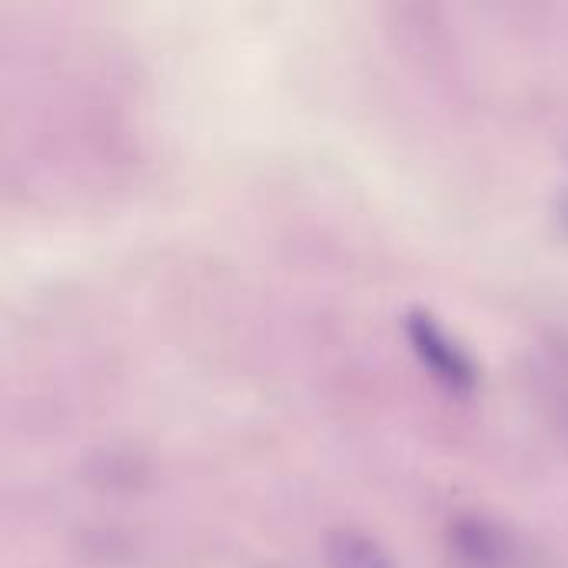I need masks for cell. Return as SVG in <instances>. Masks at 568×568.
<instances>
[{
  "mask_svg": "<svg viewBox=\"0 0 568 568\" xmlns=\"http://www.w3.org/2000/svg\"><path fill=\"white\" fill-rule=\"evenodd\" d=\"M329 562L336 568H396L393 559L359 532H339L329 549Z\"/></svg>",
  "mask_w": 568,
  "mask_h": 568,
  "instance_id": "277c9868",
  "label": "cell"
},
{
  "mask_svg": "<svg viewBox=\"0 0 568 568\" xmlns=\"http://www.w3.org/2000/svg\"><path fill=\"white\" fill-rule=\"evenodd\" d=\"M542 393L546 406L552 413L556 429L562 433L568 446V336H559L546 346L542 356Z\"/></svg>",
  "mask_w": 568,
  "mask_h": 568,
  "instance_id": "7a4b0ae2",
  "label": "cell"
},
{
  "mask_svg": "<svg viewBox=\"0 0 568 568\" xmlns=\"http://www.w3.org/2000/svg\"><path fill=\"white\" fill-rule=\"evenodd\" d=\"M406 336L413 343V353L419 356V363L429 369V376L436 383H443L453 393L469 396L479 386V366L469 356L466 346H459L449 329L426 310H413L406 316Z\"/></svg>",
  "mask_w": 568,
  "mask_h": 568,
  "instance_id": "6da1fadb",
  "label": "cell"
},
{
  "mask_svg": "<svg viewBox=\"0 0 568 568\" xmlns=\"http://www.w3.org/2000/svg\"><path fill=\"white\" fill-rule=\"evenodd\" d=\"M456 536L469 542V549H463L466 552V559H463L466 566L506 568V562L513 559V549L503 539V529H496V526H489L483 519H469L466 526L456 529Z\"/></svg>",
  "mask_w": 568,
  "mask_h": 568,
  "instance_id": "3957f363",
  "label": "cell"
}]
</instances>
